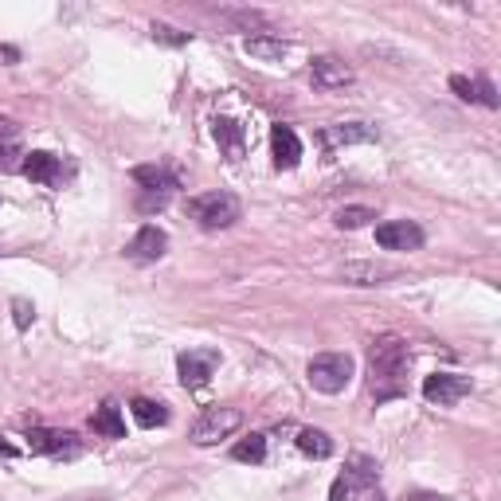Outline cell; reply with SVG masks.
Returning a JSON list of instances; mask_svg holds the SVG:
<instances>
[{
  "instance_id": "15",
  "label": "cell",
  "mask_w": 501,
  "mask_h": 501,
  "mask_svg": "<svg viewBox=\"0 0 501 501\" xmlns=\"http://www.w3.org/2000/svg\"><path fill=\"white\" fill-rule=\"evenodd\" d=\"M24 177L28 180H36V185H55L59 180V173H63V165H59V157L55 153H43V150H36V153H24Z\"/></svg>"
},
{
  "instance_id": "28",
  "label": "cell",
  "mask_w": 501,
  "mask_h": 501,
  "mask_svg": "<svg viewBox=\"0 0 501 501\" xmlns=\"http://www.w3.org/2000/svg\"><path fill=\"white\" fill-rule=\"evenodd\" d=\"M451 90H454V95H459V98L474 102V83H470V78H466V75H451Z\"/></svg>"
},
{
  "instance_id": "26",
  "label": "cell",
  "mask_w": 501,
  "mask_h": 501,
  "mask_svg": "<svg viewBox=\"0 0 501 501\" xmlns=\"http://www.w3.org/2000/svg\"><path fill=\"white\" fill-rule=\"evenodd\" d=\"M474 102H482L489 110L497 106V95H494V83H489V78H474Z\"/></svg>"
},
{
  "instance_id": "6",
  "label": "cell",
  "mask_w": 501,
  "mask_h": 501,
  "mask_svg": "<svg viewBox=\"0 0 501 501\" xmlns=\"http://www.w3.org/2000/svg\"><path fill=\"white\" fill-rule=\"evenodd\" d=\"M424 396L439 407H454L462 396H470V376H454V372H435L424 380Z\"/></svg>"
},
{
  "instance_id": "19",
  "label": "cell",
  "mask_w": 501,
  "mask_h": 501,
  "mask_svg": "<svg viewBox=\"0 0 501 501\" xmlns=\"http://www.w3.org/2000/svg\"><path fill=\"white\" fill-rule=\"evenodd\" d=\"M90 427H95V435L102 439H125V419L114 404H102L95 415H90Z\"/></svg>"
},
{
  "instance_id": "23",
  "label": "cell",
  "mask_w": 501,
  "mask_h": 501,
  "mask_svg": "<svg viewBox=\"0 0 501 501\" xmlns=\"http://www.w3.org/2000/svg\"><path fill=\"white\" fill-rule=\"evenodd\" d=\"M345 478H349V482H360L364 489H372V482L380 478V466H376L372 459H364V454H352Z\"/></svg>"
},
{
  "instance_id": "30",
  "label": "cell",
  "mask_w": 501,
  "mask_h": 501,
  "mask_svg": "<svg viewBox=\"0 0 501 501\" xmlns=\"http://www.w3.org/2000/svg\"><path fill=\"white\" fill-rule=\"evenodd\" d=\"M16 59H20V51L8 48V43H0V63H16Z\"/></svg>"
},
{
  "instance_id": "2",
  "label": "cell",
  "mask_w": 501,
  "mask_h": 501,
  "mask_svg": "<svg viewBox=\"0 0 501 501\" xmlns=\"http://www.w3.org/2000/svg\"><path fill=\"white\" fill-rule=\"evenodd\" d=\"M352 372H357V364H352L349 352H317L310 360V369H305V380H310L314 392L337 396V392L349 388Z\"/></svg>"
},
{
  "instance_id": "17",
  "label": "cell",
  "mask_w": 501,
  "mask_h": 501,
  "mask_svg": "<svg viewBox=\"0 0 501 501\" xmlns=\"http://www.w3.org/2000/svg\"><path fill=\"white\" fill-rule=\"evenodd\" d=\"M20 157H24V150H20V130L13 122H0V169L16 173V169L24 165Z\"/></svg>"
},
{
  "instance_id": "20",
  "label": "cell",
  "mask_w": 501,
  "mask_h": 501,
  "mask_svg": "<svg viewBox=\"0 0 501 501\" xmlns=\"http://www.w3.org/2000/svg\"><path fill=\"white\" fill-rule=\"evenodd\" d=\"M298 451L310 454V459H329V454H333V439L317 427H305V431H298Z\"/></svg>"
},
{
  "instance_id": "31",
  "label": "cell",
  "mask_w": 501,
  "mask_h": 501,
  "mask_svg": "<svg viewBox=\"0 0 501 501\" xmlns=\"http://www.w3.org/2000/svg\"><path fill=\"white\" fill-rule=\"evenodd\" d=\"M404 501H451V497H442V494H407Z\"/></svg>"
},
{
  "instance_id": "8",
  "label": "cell",
  "mask_w": 501,
  "mask_h": 501,
  "mask_svg": "<svg viewBox=\"0 0 501 501\" xmlns=\"http://www.w3.org/2000/svg\"><path fill=\"white\" fill-rule=\"evenodd\" d=\"M28 451L36 454H51V459H71V454H78L83 447H78V439L71 435V431H28Z\"/></svg>"
},
{
  "instance_id": "9",
  "label": "cell",
  "mask_w": 501,
  "mask_h": 501,
  "mask_svg": "<svg viewBox=\"0 0 501 501\" xmlns=\"http://www.w3.org/2000/svg\"><path fill=\"white\" fill-rule=\"evenodd\" d=\"M310 78L317 90H345L352 83V67H345L337 55H317L310 63Z\"/></svg>"
},
{
  "instance_id": "29",
  "label": "cell",
  "mask_w": 501,
  "mask_h": 501,
  "mask_svg": "<svg viewBox=\"0 0 501 501\" xmlns=\"http://www.w3.org/2000/svg\"><path fill=\"white\" fill-rule=\"evenodd\" d=\"M349 494H352V482L341 474L337 482H333V489H329V501H349Z\"/></svg>"
},
{
  "instance_id": "18",
  "label": "cell",
  "mask_w": 501,
  "mask_h": 501,
  "mask_svg": "<svg viewBox=\"0 0 501 501\" xmlns=\"http://www.w3.org/2000/svg\"><path fill=\"white\" fill-rule=\"evenodd\" d=\"M215 141L227 153V161H239L243 157V125L232 118H215Z\"/></svg>"
},
{
  "instance_id": "33",
  "label": "cell",
  "mask_w": 501,
  "mask_h": 501,
  "mask_svg": "<svg viewBox=\"0 0 501 501\" xmlns=\"http://www.w3.org/2000/svg\"><path fill=\"white\" fill-rule=\"evenodd\" d=\"M83 501H102V497H83Z\"/></svg>"
},
{
  "instance_id": "27",
  "label": "cell",
  "mask_w": 501,
  "mask_h": 501,
  "mask_svg": "<svg viewBox=\"0 0 501 501\" xmlns=\"http://www.w3.org/2000/svg\"><path fill=\"white\" fill-rule=\"evenodd\" d=\"M13 317H16V325H20V329H28L32 322H36V310H32V302H28V298H16V302H13Z\"/></svg>"
},
{
  "instance_id": "5",
  "label": "cell",
  "mask_w": 501,
  "mask_h": 501,
  "mask_svg": "<svg viewBox=\"0 0 501 501\" xmlns=\"http://www.w3.org/2000/svg\"><path fill=\"white\" fill-rule=\"evenodd\" d=\"M215 369H220V352L215 349H188L177 357V372L185 388H204Z\"/></svg>"
},
{
  "instance_id": "32",
  "label": "cell",
  "mask_w": 501,
  "mask_h": 501,
  "mask_svg": "<svg viewBox=\"0 0 501 501\" xmlns=\"http://www.w3.org/2000/svg\"><path fill=\"white\" fill-rule=\"evenodd\" d=\"M360 501H380V494H372V489H364V494H360Z\"/></svg>"
},
{
  "instance_id": "11",
  "label": "cell",
  "mask_w": 501,
  "mask_h": 501,
  "mask_svg": "<svg viewBox=\"0 0 501 501\" xmlns=\"http://www.w3.org/2000/svg\"><path fill=\"white\" fill-rule=\"evenodd\" d=\"M270 153H275V169H294L302 161V141L290 125H275L270 130Z\"/></svg>"
},
{
  "instance_id": "7",
  "label": "cell",
  "mask_w": 501,
  "mask_h": 501,
  "mask_svg": "<svg viewBox=\"0 0 501 501\" xmlns=\"http://www.w3.org/2000/svg\"><path fill=\"white\" fill-rule=\"evenodd\" d=\"M376 243L384 250H419L424 247V227L412 220H388L376 227Z\"/></svg>"
},
{
  "instance_id": "16",
  "label": "cell",
  "mask_w": 501,
  "mask_h": 501,
  "mask_svg": "<svg viewBox=\"0 0 501 501\" xmlns=\"http://www.w3.org/2000/svg\"><path fill=\"white\" fill-rule=\"evenodd\" d=\"M243 51L250 55V59L282 63L290 55V43L287 40H275V36H250V40H243Z\"/></svg>"
},
{
  "instance_id": "21",
  "label": "cell",
  "mask_w": 501,
  "mask_h": 501,
  "mask_svg": "<svg viewBox=\"0 0 501 501\" xmlns=\"http://www.w3.org/2000/svg\"><path fill=\"white\" fill-rule=\"evenodd\" d=\"M133 419L141 427H165L169 424V407L157 400H133Z\"/></svg>"
},
{
  "instance_id": "1",
  "label": "cell",
  "mask_w": 501,
  "mask_h": 501,
  "mask_svg": "<svg viewBox=\"0 0 501 501\" xmlns=\"http://www.w3.org/2000/svg\"><path fill=\"white\" fill-rule=\"evenodd\" d=\"M407 369H412V349H407L404 337L384 333L369 345V388L380 404L404 396Z\"/></svg>"
},
{
  "instance_id": "13",
  "label": "cell",
  "mask_w": 501,
  "mask_h": 501,
  "mask_svg": "<svg viewBox=\"0 0 501 501\" xmlns=\"http://www.w3.org/2000/svg\"><path fill=\"white\" fill-rule=\"evenodd\" d=\"M341 278L349 282V287H384L388 278H396V267L388 263H349L341 270Z\"/></svg>"
},
{
  "instance_id": "25",
  "label": "cell",
  "mask_w": 501,
  "mask_h": 501,
  "mask_svg": "<svg viewBox=\"0 0 501 501\" xmlns=\"http://www.w3.org/2000/svg\"><path fill=\"white\" fill-rule=\"evenodd\" d=\"M153 40L157 43H169V48H180V43H188L185 32H177V28H169V24H153Z\"/></svg>"
},
{
  "instance_id": "12",
  "label": "cell",
  "mask_w": 501,
  "mask_h": 501,
  "mask_svg": "<svg viewBox=\"0 0 501 501\" xmlns=\"http://www.w3.org/2000/svg\"><path fill=\"white\" fill-rule=\"evenodd\" d=\"M133 180H138L145 192H153V196H169L173 188H180V180L169 165H138L133 169Z\"/></svg>"
},
{
  "instance_id": "22",
  "label": "cell",
  "mask_w": 501,
  "mask_h": 501,
  "mask_svg": "<svg viewBox=\"0 0 501 501\" xmlns=\"http://www.w3.org/2000/svg\"><path fill=\"white\" fill-rule=\"evenodd\" d=\"M372 220H376V212L364 208V204H352V208H341L333 215V223L341 227V232H357V227H369Z\"/></svg>"
},
{
  "instance_id": "3",
  "label": "cell",
  "mask_w": 501,
  "mask_h": 501,
  "mask_svg": "<svg viewBox=\"0 0 501 501\" xmlns=\"http://www.w3.org/2000/svg\"><path fill=\"white\" fill-rule=\"evenodd\" d=\"M239 200L232 192H204V196H192L188 200V215L196 220L204 232H223V227H232L239 220Z\"/></svg>"
},
{
  "instance_id": "4",
  "label": "cell",
  "mask_w": 501,
  "mask_h": 501,
  "mask_svg": "<svg viewBox=\"0 0 501 501\" xmlns=\"http://www.w3.org/2000/svg\"><path fill=\"white\" fill-rule=\"evenodd\" d=\"M239 424H243V415H239L235 407H208V412L192 424V442H196V447H212V442L232 435Z\"/></svg>"
},
{
  "instance_id": "14",
  "label": "cell",
  "mask_w": 501,
  "mask_h": 501,
  "mask_svg": "<svg viewBox=\"0 0 501 501\" xmlns=\"http://www.w3.org/2000/svg\"><path fill=\"white\" fill-rule=\"evenodd\" d=\"M325 150H337V145H357V141H376V130L364 122H345V125H325L322 130Z\"/></svg>"
},
{
  "instance_id": "10",
  "label": "cell",
  "mask_w": 501,
  "mask_h": 501,
  "mask_svg": "<svg viewBox=\"0 0 501 501\" xmlns=\"http://www.w3.org/2000/svg\"><path fill=\"white\" fill-rule=\"evenodd\" d=\"M169 250V235L161 232V227H141L138 235L130 239V247H125V259H133V263H157Z\"/></svg>"
},
{
  "instance_id": "24",
  "label": "cell",
  "mask_w": 501,
  "mask_h": 501,
  "mask_svg": "<svg viewBox=\"0 0 501 501\" xmlns=\"http://www.w3.org/2000/svg\"><path fill=\"white\" fill-rule=\"evenodd\" d=\"M232 454H235L239 462H250V466L263 462V459H267V435H247V439H239Z\"/></svg>"
}]
</instances>
